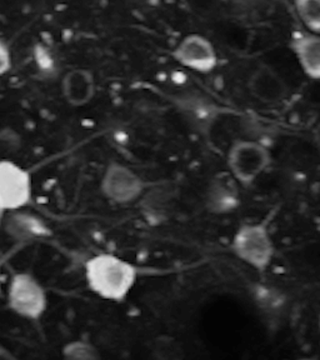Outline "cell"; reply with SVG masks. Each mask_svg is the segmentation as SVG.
<instances>
[{"mask_svg":"<svg viewBox=\"0 0 320 360\" xmlns=\"http://www.w3.org/2000/svg\"><path fill=\"white\" fill-rule=\"evenodd\" d=\"M84 279L98 298L122 303L129 297L138 281V269L128 259L117 254L98 253L87 259Z\"/></svg>","mask_w":320,"mask_h":360,"instance_id":"obj_1","label":"cell"},{"mask_svg":"<svg viewBox=\"0 0 320 360\" xmlns=\"http://www.w3.org/2000/svg\"><path fill=\"white\" fill-rule=\"evenodd\" d=\"M231 253L249 268L263 273L276 257V245L269 221L244 223L236 229L231 242Z\"/></svg>","mask_w":320,"mask_h":360,"instance_id":"obj_2","label":"cell"},{"mask_svg":"<svg viewBox=\"0 0 320 360\" xmlns=\"http://www.w3.org/2000/svg\"><path fill=\"white\" fill-rule=\"evenodd\" d=\"M48 292L43 283L30 271H18L6 288V305L24 321H38L48 310Z\"/></svg>","mask_w":320,"mask_h":360,"instance_id":"obj_3","label":"cell"},{"mask_svg":"<svg viewBox=\"0 0 320 360\" xmlns=\"http://www.w3.org/2000/svg\"><path fill=\"white\" fill-rule=\"evenodd\" d=\"M226 164L229 174L242 186L254 184L264 174L271 164V154L263 143L257 141H238L231 144Z\"/></svg>","mask_w":320,"mask_h":360,"instance_id":"obj_4","label":"cell"},{"mask_svg":"<svg viewBox=\"0 0 320 360\" xmlns=\"http://www.w3.org/2000/svg\"><path fill=\"white\" fill-rule=\"evenodd\" d=\"M33 176L28 169L9 159L0 160V219L28 207L33 199Z\"/></svg>","mask_w":320,"mask_h":360,"instance_id":"obj_5","label":"cell"},{"mask_svg":"<svg viewBox=\"0 0 320 360\" xmlns=\"http://www.w3.org/2000/svg\"><path fill=\"white\" fill-rule=\"evenodd\" d=\"M146 191V181L125 164H108L101 179V191L108 202L129 205L141 199Z\"/></svg>","mask_w":320,"mask_h":360,"instance_id":"obj_6","label":"cell"},{"mask_svg":"<svg viewBox=\"0 0 320 360\" xmlns=\"http://www.w3.org/2000/svg\"><path fill=\"white\" fill-rule=\"evenodd\" d=\"M175 62L191 72L209 74L218 65V54L213 43L200 34H189L173 51Z\"/></svg>","mask_w":320,"mask_h":360,"instance_id":"obj_7","label":"cell"},{"mask_svg":"<svg viewBox=\"0 0 320 360\" xmlns=\"http://www.w3.org/2000/svg\"><path fill=\"white\" fill-rule=\"evenodd\" d=\"M248 90L255 101L265 105H278L289 96L286 79L269 65H259L248 79Z\"/></svg>","mask_w":320,"mask_h":360,"instance_id":"obj_8","label":"cell"},{"mask_svg":"<svg viewBox=\"0 0 320 360\" xmlns=\"http://www.w3.org/2000/svg\"><path fill=\"white\" fill-rule=\"evenodd\" d=\"M178 108L191 128L204 135L213 130L225 112L217 103L200 94L180 96Z\"/></svg>","mask_w":320,"mask_h":360,"instance_id":"obj_9","label":"cell"},{"mask_svg":"<svg viewBox=\"0 0 320 360\" xmlns=\"http://www.w3.org/2000/svg\"><path fill=\"white\" fill-rule=\"evenodd\" d=\"M241 200L238 181L231 174L214 176L204 191V205L214 215L234 213Z\"/></svg>","mask_w":320,"mask_h":360,"instance_id":"obj_10","label":"cell"},{"mask_svg":"<svg viewBox=\"0 0 320 360\" xmlns=\"http://www.w3.org/2000/svg\"><path fill=\"white\" fill-rule=\"evenodd\" d=\"M6 236L20 244L37 242L51 236V228L35 214L22 210L11 212L0 220Z\"/></svg>","mask_w":320,"mask_h":360,"instance_id":"obj_11","label":"cell"},{"mask_svg":"<svg viewBox=\"0 0 320 360\" xmlns=\"http://www.w3.org/2000/svg\"><path fill=\"white\" fill-rule=\"evenodd\" d=\"M60 91L70 107H87L96 96V75L87 68H73L63 75Z\"/></svg>","mask_w":320,"mask_h":360,"instance_id":"obj_12","label":"cell"},{"mask_svg":"<svg viewBox=\"0 0 320 360\" xmlns=\"http://www.w3.org/2000/svg\"><path fill=\"white\" fill-rule=\"evenodd\" d=\"M289 48L303 73L320 82V34L302 33L294 35Z\"/></svg>","mask_w":320,"mask_h":360,"instance_id":"obj_13","label":"cell"},{"mask_svg":"<svg viewBox=\"0 0 320 360\" xmlns=\"http://www.w3.org/2000/svg\"><path fill=\"white\" fill-rule=\"evenodd\" d=\"M250 298L258 309L268 315H279L287 308L286 294L278 288L255 283L250 287Z\"/></svg>","mask_w":320,"mask_h":360,"instance_id":"obj_14","label":"cell"},{"mask_svg":"<svg viewBox=\"0 0 320 360\" xmlns=\"http://www.w3.org/2000/svg\"><path fill=\"white\" fill-rule=\"evenodd\" d=\"M63 358L69 360L101 359V350L96 344L87 339H74L63 345Z\"/></svg>","mask_w":320,"mask_h":360,"instance_id":"obj_15","label":"cell"},{"mask_svg":"<svg viewBox=\"0 0 320 360\" xmlns=\"http://www.w3.org/2000/svg\"><path fill=\"white\" fill-rule=\"evenodd\" d=\"M294 8L304 27L320 34V0H294Z\"/></svg>","mask_w":320,"mask_h":360,"instance_id":"obj_16","label":"cell"},{"mask_svg":"<svg viewBox=\"0 0 320 360\" xmlns=\"http://www.w3.org/2000/svg\"><path fill=\"white\" fill-rule=\"evenodd\" d=\"M153 354L158 359L175 360L183 358V348L175 338L162 335L154 339L152 345Z\"/></svg>","mask_w":320,"mask_h":360,"instance_id":"obj_17","label":"cell"},{"mask_svg":"<svg viewBox=\"0 0 320 360\" xmlns=\"http://www.w3.org/2000/svg\"><path fill=\"white\" fill-rule=\"evenodd\" d=\"M13 67V56L11 48L6 41L0 39V77H4L9 73Z\"/></svg>","mask_w":320,"mask_h":360,"instance_id":"obj_18","label":"cell"},{"mask_svg":"<svg viewBox=\"0 0 320 360\" xmlns=\"http://www.w3.org/2000/svg\"><path fill=\"white\" fill-rule=\"evenodd\" d=\"M189 3L199 11H208L213 6L215 0H189Z\"/></svg>","mask_w":320,"mask_h":360,"instance_id":"obj_19","label":"cell"},{"mask_svg":"<svg viewBox=\"0 0 320 360\" xmlns=\"http://www.w3.org/2000/svg\"><path fill=\"white\" fill-rule=\"evenodd\" d=\"M14 359H17V355L13 353V350L4 344H0V360Z\"/></svg>","mask_w":320,"mask_h":360,"instance_id":"obj_20","label":"cell"},{"mask_svg":"<svg viewBox=\"0 0 320 360\" xmlns=\"http://www.w3.org/2000/svg\"><path fill=\"white\" fill-rule=\"evenodd\" d=\"M3 292V281H1V274H0V295Z\"/></svg>","mask_w":320,"mask_h":360,"instance_id":"obj_21","label":"cell"}]
</instances>
